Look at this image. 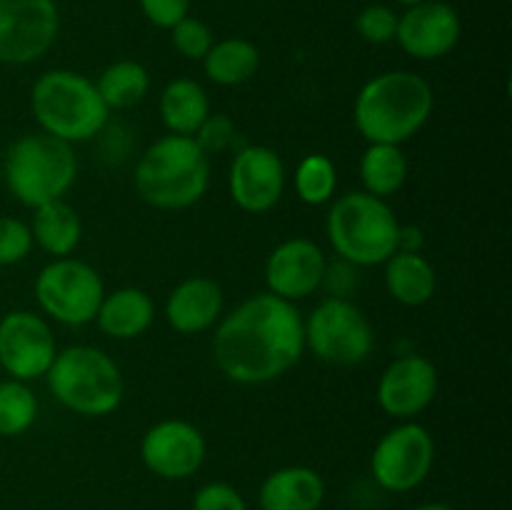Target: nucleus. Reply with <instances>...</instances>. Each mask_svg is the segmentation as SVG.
<instances>
[{
    "label": "nucleus",
    "instance_id": "nucleus-1",
    "mask_svg": "<svg viewBox=\"0 0 512 510\" xmlns=\"http://www.w3.org/2000/svg\"><path fill=\"white\" fill-rule=\"evenodd\" d=\"M305 353L303 315L290 300L258 293L218 320L213 358L235 385H265L283 378Z\"/></svg>",
    "mask_w": 512,
    "mask_h": 510
},
{
    "label": "nucleus",
    "instance_id": "nucleus-2",
    "mask_svg": "<svg viewBox=\"0 0 512 510\" xmlns=\"http://www.w3.org/2000/svg\"><path fill=\"white\" fill-rule=\"evenodd\" d=\"M433 108V85L423 75L413 70H388L360 88L353 120L368 143L403 145L425 128Z\"/></svg>",
    "mask_w": 512,
    "mask_h": 510
},
{
    "label": "nucleus",
    "instance_id": "nucleus-3",
    "mask_svg": "<svg viewBox=\"0 0 512 510\" xmlns=\"http://www.w3.org/2000/svg\"><path fill=\"white\" fill-rule=\"evenodd\" d=\"M140 200L158 210H185L198 203L210 185V158L193 135H163L145 148L135 165Z\"/></svg>",
    "mask_w": 512,
    "mask_h": 510
},
{
    "label": "nucleus",
    "instance_id": "nucleus-4",
    "mask_svg": "<svg viewBox=\"0 0 512 510\" xmlns=\"http://www.w3.org/2000/svg\"><path fill=\"white\" fill-rule=\"evenodd\" d=\"M30 108L40 133L68 145L95 138L110 120V108L100 98L95 80L68 68L38 75L30 90Z\"/></svg>",
    "mask_w": 512,
    "mask_h": 510
},
{
    "label": "nucleus",
    "instance_id": "nucleus-5",
    "mask_svg": "<svg viewBox=\"0 0 512 510\" xmlns=\"http://www.w3.org/2000/svg\"><path fill=\"white\" fill-rule=\"evenodd\" d=\"M325 233L335 253L350 265H383L400 248L398 215L388 200L353 190L333 200Z\"/></svg>",
    "mask_w": 512,
    "mask_h": 510
},
{
    "label": "nucleus",
    "instance_id": "nucleus-6",
    "mask_svg": "<svg viewBox=\"0 0 512 510\" xmlns=\"http://www.w3.org/2000/svg\"><path fill=\"white\" fill-rule=\"evenodd\" d=\"M45 380L63 408L85 418L115 413L125 395V380L118 363L93 345H70L58 350Z\"/></svg>",
    "mask_w": 512,
    "mask_h": 510
},
{
    "label": "nucleus",
    "instance_id": "nucleus-7",
    "mask_svg": "<svg viewBox=\"0 0 512 510\" xmlns=\"http://www.w3.org/2000/svg\"><path fill=\"white\" fill-rule=\"evenodd\" d=\"M78 175L73 145L48 133L20 135L5 153L3 180L8 193L25 208L35 210L63 200Z\"/></svg>",
    "mask_w": 512,
    "mask_h": 510
},
{
    "label": "nucleus",
    "instance_id": "nucleus-8",
    "mask_svg": "<svg viewBox=\"0 0 512 510\" xmlns=\"http://www.w3.org/2000/svg\"><path fill=\"white\" fill-rule=\"evenodd\" d=\"M40 310L55 323L83 328L95 323L100 300L105 295V283L98 270L78 258H53L33 285Z\"/></svg>",
    "mask_w": 512,
    "mask_h": 510
},
{
    "label": "nucleus",
    "instance_id": "nucleus-9",
    "mask_svg": "<svg viewBox=\"0 0 512 510\" xmlns=\"http://www.w3.org/2000/svg\"><path fill=\"white\" fill-rule=\"evenodd\" d=\"M305 348L330 365H358L373 353L375 335L368 315L348 298H325L303 320Z\"/></svg>",
    "mask_w": 512,
    "mask_h": 510
},
{
    "label": "nucleus",
    "instance_id": "nucleus-10",
    "mask_svg": "<svg viewBox=\"0 0 512 510\" xmlns=\"http://www.w3.org/2000/svg\"><path fill=\"white\" fill-rule=\"evenodd\" d=\"M435 463V440L425 425L403 420L378 440L370 473L388 493H410L428 480Z\"/></svg>",
    "mask_w": 512,
    "mask_h": 510
},
{
    "label": "nucleus",
    "instance_id": "nucleus-11",
    "mask_svg": "<svg viewBox=\"0 0 512 510\" xmlns=\"http://www.w3.org/2000/svg\"><path fill=\"white\" fill-rule=\"evenodd\" d=\"M60 33L55 0H0V65L45 58Z\"/></svg>",
    "mask_w": 512,
    "mask_h": 510
},
{
    "label": "nucleus",
    "instance_id": "nucleus-12",
    "mask_svg": "<svg viewBox=\"0 0 512 510\" xmlns=\"http://www.w3.org/2000/svg\"><path fill=\"white\" fill-rule=\"evenodd\" d=\"M58 355L53 330L33 310H10L0 318V368L13 380L45 378Z\"/></svg>",
    "mask_w": 512,
    "mask_h": 510
},
{
    "label": "nucleus",
    "instance_id": "nucleus-13",
    "mask_svg": "<svg viewBox=\"0 0 512 510\" xmlns=\"http://www.w3.org/2000/svg\"><path fill=\"white\" fill-rule=\"evenodd\" d=\"M208 443L198 425L188 420H160L140 440V460L163 480H188L200 470Z\"/></svg>",
    "mask_w": 512,
    "mask_h": 510
},
{
    "label": "nucleus",
    "instance_id": "nucleus-14",
    "mask_svg": "<svg viewBox=\"0 0 512 510\" xmlns=\"http://www.w3.org/2000/svg\"><path fill=\"white\" fill-rule=\"evenodd\" d=\"M228 188L240 210L250 215L268 213L285 193L283 160L268 145H245L230 163Z\"/></svg>",
    "mask_w": 512,
    "mask_h": 510
},
{
    "label": "nucleus",
    "instance_id": "nucleus-15",
    "mask_svg": "<svg viewBox=\"0 0 512 510\" xmlns=\"http://www.w3.org/2000/svg\"><path fill=\"white\" fill-rule=\"evenodd\" d=\"M463 35L458 10L445 0H425V3L405 8L398 15L395 40L405 55L415 60H440L455 50Z\"/></svg>",
    "mask_w": 512,
    "mask_h": 510
},
{
    "label": "nucleus",
    "instance_id": "nucleus-16",
    "mask_svg": "<svg viewBox=\"0 0 512 510\" xmlns=\"http://www.w3.org/2000/svg\"><path fill=\"white\" fill-rule=\"evenodd\" d=\"M378 405L385 415L395 420H413L438 395V368L425 355H403L395 358L380 373Z\"/></svg>",
    "mask_w": 512,
    "mask_h": 510
},
{
    "label": "nucleus",
    "instance_id": "nucleus-17",
    "mask_svg": "<svg viewBox=\"0 0 512 510\" xmlns=\"http://www.w3.org/2000/svg\"><path fill=\"white\" fill-rule=\"evenodd\" d=\"M325 273H328V258L323 248L308 238L285 240L265 260L268 293L290 303L310 298L323 285Z\"/></svg>",
    "mask_w": 512,
    "mask_h": 510
},
{
    "label": "nucleus",
    "instance_id": "nucleus-18",
    "mask_svg": "<svg viewBox=\"0 0 512 510\" xmlns=\"http://www.w3.org/2000/svg\"><path fill=\"white\" fill-rule=\"evenodd\" d=\"M225 315V295L215 280L205 275L185 278L165 300V320L180 335H198L218 325Z\"/></svg>",
    "mask_w": 512,
    "mask_h": 510
},
{
    "label": "nucleus",
    "instance_id": "nucleus-19",
    "mask_svg": "<svg viewBox=\"0 0 512 510\" xmlns=\"http://www.w3.org/2000/svg\"><path fill=\"white\" fill-rule=\"evenodd\" d=\"M325 480L308 465H285L263 480L258 493L260 510H320Z\"/></svg>",
    "mask_w": 512,
    "mask_h": 510
},
{
    "label": "nucleus",
    "instance_id": "nucleus-20",
    "mask_svg": "<svg viewBox=\"0 0 512 510\" xmlns=\"http://www.w3.org/2000/svg\"><path fill=\"white\" fill-rule=\"evenodd\" d=\"M155 320V303L143 288H118L100 300L95 323L108 338L133 340L143 335Z\"/></svg>",
    "mask_w": 512,
    "mask_h": 510
},
{
    "label": "nucleus",
    "instance_id": "nucleus-21",
    "mask_svg": "<svg viewBox=\"0 0 512 510\" xmlns=\"http://www.w3.org/2000/svg\"><path fill=\"white\" fill-rule=\"evenodd\" d=\"M385 288L395 303L420 308L430 303L438 288L433 263L420 250H398L385 260Z\"/></svg>",
    "mask_w": 512,
    "mask_h": 510
},
{
    "label": "nucleus",
    "instance_id": "nucleus-22",
    "mask_svg": "<svg viewBox=\"0 0 512 510\" xmlns=\"http://www.w3.org/2000/svg\"><path fill=\"white\" fill-rule=\"evenodd\" d=\"M30 233H33V243L40 250H45L53 258H68L75 253L80 238H83V223H80V215L75 213L73 205L65 203L63 198L33 210Z\"/></svg>",
    "mask_w": 512,
    "mask_h": 510
},
{
    "label": "nucleus",
    "instance_id": "nucleus-23",
    "mask_svg": "<svg viewBox=\"0 0 512 510\" xmlns=\"http://www.w3.org/2000/svg\"><path fill=\"white\" fill-rule=\"evenodd\" d=\"M210 115V98L193 78H175L160 95V118L168 133L195 135Z\"/></svg>",
    "mask_w": 512,
    "mask_h": 510
},
{
    "label": "nucleus",
    "instance_id": "nucleus-24",
    "mask_svg": "<svg viewBox=\"0 0 512 510\" xmlns=\"http://www.w3.org/2000/svg\"><path fill=\"white\" fill-rule=\"evenodd\" d=\"M203 70L210 83L223 85V88H235L248 80L260 68V50L253 40L245 38H225L215 40L213 48L208 50L203 60Z\"/></svg>",
    "mask_w": 512,
    "mask_h": 510
},
{
    "label": "nucleus",
    "instance_id": "nucleus-25",
    "mask_svg": "<svg viewBox=\"0 0 512 510\" xmlns=\"http://www.w3.org/2000/svg\"><path fill=\"white\" fill-rule=\"evenodd\" d=\"M408 155L400 145L388 143H368L363 158H360V180L365 185V193L375 198L388 200L398 193L408 180Z\"/></svg>",
    "mask_w": 512,
    "mask_h": 510
},
{
    "label": "nucleus",
    "instance_id": "nucleus-26",
    "mask_svg": "<svg viewBox=\"0 0 512 510\" xmlns=\"http://www.w3.org/2000/svg\"><path fill=\"white\" fill-rule=\"evenodd\" d=\"M95 85L110 110H125L143 103L150 93V73L138 60H118L100 73Z\"/></svg>",
    "mask_w": 512,
    "mask_h": 510
},
{
    "label": "nucleus",
    "instance_id": "nucleus-27",
    "mask_svg": "<svg viewBox=\"0 0 512 510\" xmlns=\"http://www.w3.org/2000/svg\"><path fill=\"white\" fill-rule=\"evenodd\" d=\"M38 418V398L23 380H0V435L18 438Z\"/></svg>",
    "mask_w": 512,
    "mask_h": 510
},
{
    "label": "nucleus",
    "instance_id": "nucleus-28",
    "mask_svg": "<svg viewBox=\"0 0 512 510\" xmlns=\"http://www.w3.org/2000/svg\"><path fill=\"white\" fill-rule=\"evenodd\" d=\"M293 183L295 193L305 205H325L333 200L338 188V170L328 155L310 153L295 168Z\"/></svg>",
    "mask_w": 512,
    "mask_h": 510
},
{
    "label": "nucleus",
    "instance_id": "nucleus-29",
    "mask_svg": "<svg viewBox=\"0 0 512 510\" xmlns=\"http://www.w3.org/2000/svg\"><path fill=\"white\" fill-rule=\"evenodd\" d=\"M170 43L173 48L183 55L185 60H203L208 55V50L213 48L215 38L213 30L208 28V23H203L195 15H185L180 23H175L170 28Z\"/></svg>",
    "mask_w": 512,
    "mask_h": 510
},
{
    "label": "nucleus",
    "instance_id": "nucleus-30",
    "mask_svg": "<svg viewBox=\"0 0 512 510\" xmlns=\"http://www.w3.org/2000/svg\"><path fill=\"white\" fill-rule=\"evenodd\" d=\"M355 30L370 45L393 43L395 30H398V13L390 5L370 3L355 18Z\"/></svg>",
    "mask_w": 512,
    "mask_h": 510
},
{
    "label": "nucleus",
    "instance_id": "nucleus-31",
    "mask_svg": "<svg viewBox=\"0 0 512 510\" xmlns=\"http://www.w3.org/2000/svg\"><path fill=\"white\" fill-rule=\"evenodd\" d=\"M33 233L30 225L13 215H0V268L23 263L33 253Z\"/></svg>",
    "mask_w": 512,
    "mask_h": 510
},
{
    "label": "nucleus",
    "instance_id": "nucleus-32",
    "mask_svg": "<svg viewBox=\"0 0 512 510\" xmlns=\"http://www.w3.org/2000/svg\"><path fill=\"white\" fill-rule=\"evenodd\" d=\"M193 138H195V143L203 148V153L210 158V155L223 153V150H228L230 145H233L235 125H233V120L228 118V115L210 113L208 120L200 125L198 133H195Z\"/></svg>",
    "mask_w": 512,
    "mask_h": 510
},
{
    "label": "nucleus",
    "instance_id": "nucleus-33",
    "mask_svg": "<svg viewBox=\"0 0 512 510\" xmlns=\"http://www.w3.org/2000/svg\"><path fill=\"white\" fill-rule=\"evenodd\" d=\"M193 510H248L245 498L230 483H205L195 490Z\"/></svg>",
    "mask_w": 512,
    "mask_h": 510
},
{
    "label": "nucleus",
    "instance_id": "nucleus-34",
    "mask_svg": "<svg viewBox=\"0 0 512 510\" xmlns=\"http://www.w3.org/2000/svg\"><path fill=\"white\" fill-rule=\"evenodd\" d=\"M138 3L148 23H153L160 30H170L185 15H190L193 0H138Z\"/></svg>",
    "mask_w": 512,
    "mask_h": 510
},
{
    "label": "nucleus",
    "instance_id": "nucleus-35",
    "mask_svg": "<svg viewBox=\"0 0 512 510\" xmlns=\"http://www.w3.org/2000/svg\"><path fill=\"white\" fill-rule=\"evenodd\" d=\"M413 510H455V508L453 505H445V503H423Z\"/></svg>",
    "mask_w": 512,
    "mask_h": 510
},
{
    "label": "nucleus",
    "instance_id": "nucleus-36",
    "mask_svg": "<svg viewBox=\"0 0 512 510\" xmlns=\"http://www.w3.org/2000/svg\"><path fill=\"white\" fill-rule=\"evenodd\" d=\"M400 5H405V8H413V5H418V3H425V0H398Z\"/></svg>",
    "mask_w": 512,
    "mask_h": 510
}]
</instances>
